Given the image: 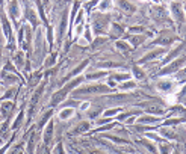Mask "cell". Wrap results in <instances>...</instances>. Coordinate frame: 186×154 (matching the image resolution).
Here are the masks:
<instances>
[{
  "label": "cell",
  "instance_id": "cell-32",
  "mask_svg": "<svg viewBox=\"0 0 186 154\" xmlns=\"http://www.w3.org/2000/svg\"><path fill=\"white\" fill-rule=\"evenodd\" d=\"M23 115H24L23 112H20V113H18V116H17V119L14 121V127H18V125H20V122H21V119H23Z\"/></svg>",
  "mask_w": 186,
  "mask_h": 154
},
{
  "label": "cell",
  "instance_id": "cell-19",
  "mask_svg": "<svg viewBox=\"0 0 186 154\" xmlns=\"http://www.w3.org/2000/svg\"><path fill=\"white\" fill-rule=\"evenodd\" d=\"M138 121L142 122V124H153V122H157V118H154V116H139Z\"/></svg>",
  "mask_w": 186,
  "mask_h": 154
},
{
  "label": "cell",
  "instance_id": "cell-3",
  "mask_svg": "<svg viewBox=\"0 0 186 154\" xmlns=\"http://www.w3.org/2000/svg\"><path fill=\"white\" fill-rule=\"evenodd\" d=\"M97 17V15H96ZM92 29H94V32L97 35H103L106 33V29H108V20H103L100 18V15L97 18H94V23H92Z\"/></svg>",
  "mask_w": 186,
  "mask_h": 154
},
{
  "label": "cell",
  "instance_id": "cell-38",
  "mask_svg": "<svg viewBox=\"0 0 186 154\" xmlns=\"http://www.w3.org/2000/svg\"><path fill=\"white\" fill-rule=\"evenodd\" d=\"M5 149H6V146H5V148H2V149H0V154H3V152H5Z\"/></svg>",
  "mask_w": 186,
  "mask_h": 154
},
{
  "label": "cell",
  "instance_id": "cell-28",
  "mask_svg": "<svg viewBox=\"0 0 186 154\" xmlns=\"http://www.w3.org/2000/svg\"><path fill=\"white\" fill-rule=\"evenodd\" d=\"M142 145H145L147 148H150V151H151V152H156V146H154L153 143H150L148 140H142Z\"/></svg>",
  "mask_w": 186,
  "mask_h": 154
},
{
  "label": "cell",
  "instance_id": "cell-7",
  "mask_svg": "<svg viewBox=\"0 0 186 154\" xmlns=\"http://www.w3.org/2000/svg\"><path fill=\"white\" fill-rule=\"evenodd\" d=\"M118 8L121 11H124V12H129V14H132V12L136 11L135 5L130 2V0H118Z\"/></svg>",
  "mask_w": 186,
  "mask_h": 154
},
{
  "label": "cell",
  "instance_id": "cell-27",
  "mask_svg": "<svg viewBox=\"0 0 186 154\" xmlns=\"http://www.w3.org/2000/svg\"><path fill=\"white\" fill-rule=\"evenodd\" d=\"M120 88H121V89H124V91H126V89H133V88H135V83H132V82H129V80H127V83L120 85Z\"/></svg>",
  "mask_w": 186,
  "mask_h": 154
},
{
  "label": "cell",
  "instance_id": "cell-37",
  "mask_svg": "<svg viewBox=\"0 0 186 154\" xmlns=\"http://www.w3.org/2000/svg\"><path fill=\"white\" fill-rule=\"evenodd\" d=\"M91 154H103V152L99 151V149H94V151H91Z\"/></svg>",
  "mask_w": 186,
  "mask_h": 154
},
{
  "label": "cell",
  "instance_id": "cell-15",
  "mask_svg": "<svg viewBox=\"0 0 186 154\" xmlns=\"http://www.w3.org/2000/svg\"><path fill=\"white\" fill-rule=\"evenodd\" d=\"M97 9L100 12H106V11H111L112 9V0H102L100 5L97 6Z\"/></svg>",
  "mask_w": 186,
  "mask_h": 154
},
{
  "label": "cell",
  "instance_id": "cell-39",
  "mask_svg": "<svg viewBox=\"0 0 186 154\" xmlns=\"http://www.w3.org/2000/svg\"><path fill=\"white\" fill-rule=\"evenodd\" d=\"M183 9H184V15H186V5H184V6H183Z\"/></svg>",
  "mask_w": 186,
  "mask_h": 154
},
{
  "label": "cell",
  "instance_id": "cell-22",
  "mask_svg": "<svg viewBox=\"0 0 186 154\" xmlns=\"http://www.w3.org/2000/svg\"><path fill=\"white\" fill-rule=\"evenodd\" d=\"M88 64H89V61H83V62H82V64H80V65L76 68V70H73V71H71V77H73V76H76V74H79L82 70H85Z\"/></svg>",
  "mask_w": 186,
  "mask_h": 154
},
{
  "label": "cell",
  "instance_id": "cell-30",
  "mask_svg": "<svg viewBox=\"0 0 186 154\" xmlns=\"http://www.w3.org/2000/svg\"><path fill=\"white\" fill-rule=\"evenodd\" d=\"M83 29H85V27H83V24H82V23H80V24H77V27H76V30H74V35H76V36H79V35L83 32Z\"/></svg>",
  "mask_w": 186,
  "mask_h": 154
},
{
  "label": "cell",
  "instance_id": "cell-10",
  "mask_svg": "<svg viewBox=\"0 0 186 154\" xmlns=\"http://www.w3.org/2000/svg\"><path fill=\"white\" fill-rule=\"evenodd\" d=\"M12 61L18 68H23V65H24V52H15V55L12 56Z\"/></svg>",
  "mask_w": 186,
  "mask_h": 154
},
{
  "label": "cell",
  "instance_id": "cell-26",
  "mask_svg": "<svg viewBox=\"0 0 186 154\" xmlns=\"http://www.w3.org/2000/svg\"><path fill=\"white\" fill-rule=\"evenodd\" d=\"M117 112H120V107H115V109H108L103 115H105V116H114V115H117Z\"/></svg>",
  "mask_w": 186,
  "mask_h": 154
},
{
  "label": "cell",
  "instance_id": "cell-8",
  "mask_svg": "<svg viewBox=\"0 0 186 154\" xmlns=\"http://www.w3.org/2000/svg\"><path fill=\"white\" fill-rule=\"evenodd\" d=\"M14 109V103L12 101H3L0 104V116H8L11 113V110Z\"/></svg>",
  "mask_w": 186,
  "mask_h": 154
},
{
  "label": "cell",
  "instance_id": "cell-18",
  "mask_svg": "<svg viewBox=\"0 0 186 154\" xmlns=\"http://www.w3.org/2000/svg\"><path fill=\"white\" fill-rule=\"evenodd\" d=\"M147 110L153 115H162L163 113V107H160V106H148Z\"/></svg>",
  "mask_w": 186,
  "mask_h": 154
},
{
  "label": "cell",
  "instance_id": "cell-21",
  "mask_svg": "<svg viewBox=\"0 0 186 154\" xmlns=\"http://www.w3.org/2000/svg\"><path fill=\"white\" fill-rule=\"evenodd\" d=\"M27 154H32L33 152V149H35V134H32L30 136V139H29V142H27Z\"/></svg>",
  "mask_w": 186,
  "mask_h": 154
},
{
  "label": "cell",
  "instance_id": "cell-29",
  "mask_svg": "<svg viewBox=\"0 0 186 154\" xmlns=\"http://www.w3.org/2000/svg\"><path fill=\"white\" fill-rule=\"evenodd\" d=\"M50 116H52V112H47V115H44V118L41 119V122H39V127H43V125H44V124H46V122L50 119Z\"/></svg>",
  "mask_w": 186,
  "mask_h": 154
},
{
  "label": "cell",
  "instance_id": "cell-9",
  "mask_svg": "<svg viewBox=\"0 0 186 154\" xmlns=\"http://www.w3.org/2000/svg\"><path fill=\"white\" fill-rule=\"evenodd\" d=\"M73 115H74V109H73V107H65V109H62V110L58 113V116H59L61 121H67V119L73 118Z\"/></svg>",
  "mask_w": 186,
  "mask_h": 154
},
{
  "label": "cell",
  "instance_id": "cell-11",
  "mask_svg": "<svg viewBox=\"0 0 186 154\" xmlns=\"http://www.w3.org/2000/svg\"><path fill=\"white\" fill-rule=\"evenodd\" d=\"M111 79H112L115 83H117V82H127V80H130V73H115Z\"/></svg>",
  "mask_w": 186,
  "mask_h": 154
},
{
  "label": "cell",
  "instance_id": "cell-25",
  "mask_svg": "<svg viewBox=\"0 0 186 154\" xmlns=\"http://www.w3.org/2000/svg\"><path fill=\"white\" fill-rule=\"evenodd\" d=\"M159 148H160V152L162 154H171V151H172L171 149V145H168V143H160Z\"/></svg>",
  "mask_w": 186,
  "mask_h": 154
},
{
  "label": "cell",
  "instance_id": "cell-24",
  "mask_svg": "<svg viewBox=\"0 0 186 154\" xmlns=\"http://www.w3.org/2000/svg\"><path fill=\"white\" fill-rule=\"evenodd\" d=\"M129 41H130L132 46H139V44L144 41V35H142V36H132Z\"/></svg>",
  "mask_w": 186,
  "mask_h": 154
},
{
  "label": "cell",
  "instance_id": "cell-40",
  "mask_svg": "<svg viewBox=\"0 0 186 154\" xmlns=\"http://www.w3.org/2000/svg\"><path fill=\"white\" fill-rule=\"evenodd\" d=\"M174 154H178V152H177V151H175V152H174Z\"/></svg>",
  "mask_w": 186,
  "mask_h": 154
},
{
  "label": "cell",
  "instance_id": "cell-31",
  "mask_svg": "<svg viewBox=\"0 0 186 154\" xmlns=\"http://www.w3.org/2000/svg\"><path fill=\"white\" fill-rule=\"evenodd\" d=\"M6 82H8V83H15V82H17V76L8 74V76H6Z\"/></svg>",
  "mask_w": 186,
  "mask_h": 154
},
{
  "label": "cell",
  "instance_id": "cell-17",
  "mask_svg": "<svg viewBox=\"0 0 186 154\" xmlns=\"http://www.w3.org/2000/svg\"><path fill=\"white\" fill-rule=\"evenodd\" d=\"M132 73H133V77H135V79H138V80H142V79L145 77V73H144L139 67H136V65L132 68Z\"/></svg>",
  "mask_w": 186,
  "mask_h": 154
},
{
  "label": "cell",
  "instance_id": "cell-35",
  "mask_svg": "<svg viewBox=\"0 0 186 154\" xmlns=\"http://www.w3.org/2000/svg\"><path fill=\"white\" fill-rule=\"evenodd\" d=\"M177 79H178V80H181V79H186V68H184L183 71H180V73H178V77H177Z\"/></svg>",
  "mask_w": 186,
  "mask_h": 154
},
{
  "label": "cell",
  "instance_id": "cell-34",
  "mask_svg": "<svg viewBox=\"0 0 186 154\" xmlns=\"http://www.w3.org/2000/svg\"><path fill=\"white\" fill-rule=\"evenodd\" d=\"M89 106H91V104H89V101H85V103H82V104H80V110H86V109H89Z\"/></svg>",
  "mask_w": 186,
  "mask_h": 154
},
{
  "label": "cell",
  "instance_id": "cell-42",
  "mask_svg": "<svg viewBox=\"0 0 186 154\" xmlns=\"http://www.w3.org/2000/svg\"><path fill=\"white\" fill-rule=\"evenodd\" d=\"M142 2H144V0H142Z\"/></svg>",
  "mask_w": 186,
  "mask_h": 154
},
{
  "label": "cell",
  "instance_id": "cell-6",
  "mask_svg": "<svg viewBox=\"0 0 186 154\" xmlns=\"http://www.w3.org/2000/svg\"><path fill=\"white\" fill-rule=\"evenodd\" d=\"M175 83L172 80H159L157 82V89L162 92H172Z\"/></svg>",
  "mask_w": 186,
  "mask_h": 154
},
{
  "label": "cell",
  "instance_id": "cell-16",
  "mask_svg": "<svg viewBox=\"0 0 186 154\" xmlns=\"http://www.w3.org/2000/svg\"><path fill=\"white\" fill-rule=\"evenodd\" d=\"M2 26H3V33H5V36H6L8 39H11L12 30H11V26H9V23H8V20H6L5 17H2Z\"/></svg>",
  "mask_w": 186,
  "mask_h": 154
},
{
  "label": "cell",
  "instance_id": "cell-14",
  "mask_svg": "<svg viewBox=\"0 0 186 154\" xmlns=\"http://www.w3.org/2000/svg\"><path fill=\"white\" fill-rule=\"evenodd\" d=\"M52 137H53V122H49L46 130H44V142L49 143L52 140Z\"/></svg>",
  "mask_w": 186,
  "mask_h": 154
},
{
  "label": "cell",
  "instance_id": "cell-20",
  "mask_svg": "<svg viewBox=\"0 0 186 154\" xmlns=\"http://www.w3.org/2000/svg\"><path fill=\"white\" fill-rule=\"evenodd\" d=\"M117 49H120L121 52L127 53L130 50V44H127L126 41H117Z\"/></svg>",
  "mask_w": 186,
  "mask_h": 154
},
{
  "label": "cell",
  "instance_id": "cell-41",
  "mask_svg": "<svg viewBox=\"0 0 186 154\" xmlns=\"http://www.w3.org/2000/svg\"><path fill=\"white\" fill-rule=\"evenodd\" d=\"M0 92H2V88H0Z\"/></svg>",
  "mask_w": 186,
  "mask_h": 154
},
{
  "label": "cell",
  "instance_id": "cell-23",
  "mask_svg": "<svg viewBox=\"0 0 186 154\" xmlns=\"http://www.w3.org/2000/svg\"><path fill=\"white\" fill-rule=\"evenodd\" d=\"M102 76H106V71H100V73H92V74H88L86 79L89 80H94V79H100Z\"/></svg>",
  "mask_w": 186,
  "mask_h": 154
},
{
  "label": "cell",
  "instance_id": "cell-1",
  "mask_svg": "<svg viewBox=\"0 0 186 154\" xmlns=\"http://www.w3.org/2000/svg\"><path fill=\"white\" fill-rule=\"evenodd\" d=\"M169 11H171L172 18H174L177 23H184V21H186V15H184V9H183L181 3L172 2V3L169 5Z\"/></svg>",
  "mask_w": 186,
  "mask_h": 154
},
{
  "label": "cell",
  "instance_id": "cell-36",
  "mask_svg": "<svg viewBox=\"0 0 186 154\" xmlns=\"http://www.w3.org/2000/svg\"><path fill=\"white\" fill-rule=\"evenodd\" d=\"M47 36H49V41L52 42V39H53V30H52V29H49V32H47Z\"/></svg>",
  "mask_w": 186,
  "mask_h": 154
},
{
  "label": "cell",
  "instance_id": "cell-33",
  "mask_svg": "<svg viewBox=\"0 0 186 154\" xmlns=\"http://www.w3.org/2000/svg\"><path fill=\"white\" fill-rule=\"evenodd\" d=\"M56 154H65V149H64V145L62 143H58L56 145Z\"/></svg>",
  "mask_w": 186,
  "mask_h": 154
},
{
  "label": "cell",
  "instance_id": "cell-2",
  "mask_svg": "<svg viewBox=\"0 0 186 154\" xmlns=\"http://www.w3.org/2000/svg\"><path fill=\"white\" fill-rule=\"evenodd\" d=\"M111 91L109 86L105 85H92V86H85L76 91V94H100V92H108Z\"/></svg>",
  "mask_w": 186,
  "mask_h": 154
},
{
  "label": "cell",
  "instance_id": "cell-13",
  "mask_svg": "<svg viewBox=\"0 0 186 154\" xmlns=\"http://www.w3.org/2000/svg\"><path fill=\"white\" fill-rule=\"evenodd\" d=\"M89 127H91V125H89V122H80V124H79L74 130H71V133H73V134H82V133L88 131V130H89Z\"/></svg>",
  "mask_w": 186,
  "mask_h": 154
},
{
  "label": "cell",
  "instance_id": "cell-4",
  "mask_svg": "<svg viewBox=\"0 0 186 154\" xmlns=\"http://www.w3.org/2000/svg\"><path fill=\"white\" fill-rule=\"evenodd\" d=\"M183 64H186V58H178V59H177V61H174L171 65L165 67V68L160 71V74H171V73H174V71L180 70V68L183 67Z\"/></svg>",
  "mask_w": 186,
  "mask_h": 154
},
{
  "label": "cell",
  "instance_id": "cell-12",
  "mask_svg": "<svg viewBox=\"0 0 186 154\" xmlns=\"http://www.w3.org/2000/svg\"><path fill=\"white\" fill-rule=\"evenodd\" d=\"M163 53V50H153V52H150L148 55H145L142 59H141V62H147V61H153V59H156V58H159L160 55Z\"/></svg>",
  "mask_w": 186,
  "mask_h": 154
},
{
  "label": "cell",
  "instance_id": "cell-5",
  "mask_svg": "<svg viewBox=\"0 0 186 154\" xmlns=\"http://www.w3.org/2000/svg\"><path fill=\"white\" fill-rule=\"evenodd\" d=\"M8 12H9V17L11 18H14V20H18L20 18V5H18L17 0H9Z\"/></svg>",
  "mask_w": 186,
  "mask_h": 154
}]
</instances>
